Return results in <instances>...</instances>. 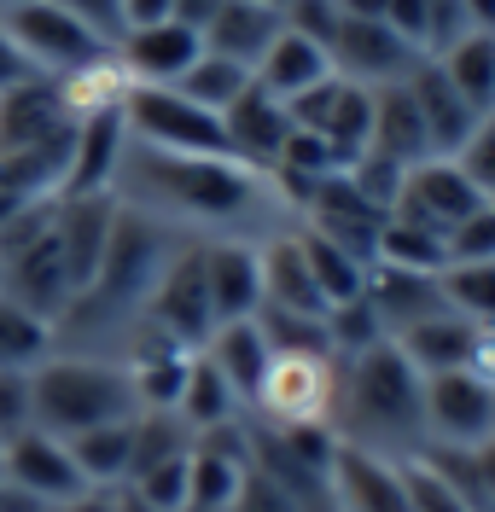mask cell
Returning a JSON list of instances; mask_svg holds the SVG:
<instances>
[{"label":"cell","mask_w":495,"mask_h":512,"mask_svg":"<svg viewBox=\"0 0 495 512\" xmlns=\"http://www.w3.org/2000/svg\"><path fill=\"white\" fill-rule=\"evenodd\" d=\"M268 181L239 158H181L129 140L111 198L164 227H251L268 210Z\"/></svg>","instance_id":"obj_1"},{"label":"cell","mask_w":495,"mask_h":512,"mask_svg":"<svg viewBox=\"0 0 495 512\" xmlns=\"http://www.w3.org/2000/svg\"><path fill=\"white\" fill-rule=\"evenodd\" d=\"M134 384L123 361H99V355H47L30 373V425L47 437H82L111 419H134Z\"/></svg>","instance_id":"obj_2"},{"label":"cell","mask_w":495,"mask_h":512,"mask_svg":"<svg viewBox=\"0 0 495 512\" xmlns=\"http://www.w3.org/2000/svg\"><path fill=\"white\" fill-rule=\"evenodd\" d=\"M344 425L356 431V443H414L426 425V379L414 373V361L396 350L391 338H379L373 350L350 355V373L338 379Z\"/></svg>","instance_id":"obj_3"},{"label":"cell","mask_w":495,"mask_h":512,"mask_svg":"<svg viewBox=\"0 0 495 512\" xmlns=\"http://www.w3.org/2000/svg\"><path fill=\"white\" fill-rule=\"evenodd\" d=\"M123 128H129L134 146H152V152H181V158H228V134L222 117L204 111L181 88H140L134 82L123 99Z\"/></svg>","instance_id":"obj_4"},{"label":"cell","mask_w":495,"mask_h":512,"mask_svg":"<svg viewBox=\"0 0 495 512\" xmlns=\"http://www.w3.org/2000/svg\"><path fill=\"white\" fill-rule=\"evenodd\" d=\"M0 30L18 47L24 70L30 76H47V82H59L65 70L99 59V53H111L105 35H94L82 18H70L65 6H53V0H18V6H6L0 12Z\"/></svg>","instance_id":"obj_5"},{"label":"cell","mask_w":495,"mask_h":512,"mask_svg":"<svg viewBox=\"0 0 495 512\" xmlns=\"http://www.w3.org/2000/svg\"><path fill=\"white\" fill-rule=\"evenodd\" d=\"M332 402H338L332 355H274L268 373H263V384H257V396H251V408H257L274 431H292V425H327Z\"/></svg>","instance_id":"obj_6"},{"label":"cell","mask_w":495,"mask_h":512,"mask_svg":"<svg viewBox=\"0 0 495 512\" xmlns=\"http://www.w3.org/2000/svg\"><path fill=\"white\" fill-rule=\"evenodd\" d=\"M490 198L466 181V169L455 158H420L408 175H402V192H396L391 216H408V222L431 227V233H455V227L472 216V210H484Z\"/></svg>","instance_id":"obj_7"},{"label":"cell","mask_w":495,"mask_h":512,"mask_svg":"<svg viewBox=\"0 0 495 512\" xmlns=\"http://www.w3.org/2000/svg\"><path fill=\"white\" fill-rule=\"evenodd\" d=\"M146 326H158L164 338H175L181 350H204V338L216 332V315H210V291H204V268H198V245L169 256V268L158 274V286L140 309Z\"/></svg>","instance_id":"obj_8"},{"label":"cell","mask_w":495,"mask_h":512,"mask_svg":"<svg viewBox=\"0 0 495 512\" xmlns=\"http://www.w3.org/2000/svg\"><path fill=\"white\" fill-rule=\"evenodd\" d=\"M0 478L18 483L24 495H35L41 507H65V501H76V495L88 489L82 472H76V460H70V443L35 431V425L12 431V437L0 443Z\"/></svg>","instance_id":"obj_9"},{"label":"cell","mask_w":495,"mask_h":512,"mask_svg":"<svg viewBox=\"0 0 495 512\" xmlns=\"http://www.w3.org/2000/svg\"><path fill=\"white\" fill-rule=\"evenodd\" d=\"M426 431L449 448H478L495 437V384L478 379L472 367L431 373L426 379Z\"/></svg>","instance_id":"obj_10"},{"label":"cell","mask_w":495,"mask_h":512,"mask_svg":"<svg viewBox=\"0 0 495 512\" xmlns=\"http://www.w3.org/2000/svg\"><path fill=\"white\" fill-rule=\"evenodd\" d=\"M420 59H426V53L408 47L385 18H344V24H338V41H332V70H338L344 82H362V88L408 82Z\"/></svg>","instance_id":"obj_11"},{"label":"cell","mask_w":495,"mask_h":512,"mask_svg":"<svg viewBox=\"0 0 495 512\" xmlns=\"http://www.w3.org/2000/svg\"><path fill=\"white\" fill-rule=\"evenodd\" d=\"M204 291H210V315L222 320H251L263 309V256L257 239H204L198 245Z\"/></svg>","instance_id":"obj_12"},{"label":"cell","mask_w":495,"mask_h":512,"mask_svg":"<svg viewBox=\"0 0 495 512\" xmlns=\"http://www.w3.org/2000/svg\"><path fill=\"white\" fill-rule=\"evenodd\" d=\"M117 64L129 70V82L140 88H175L187 76V64L204 53V35L181 18H164V24H140V30L117 35Z\"/></svg>","instance_id":"obj_13"},{"label":"cell","mask_w":495,"mask_h":512,"mask_svg":"<svg viewBox=\"0 0 495 512\" xmlns=\"http://www.w3.org/2000/svg\"><path fill=\"white\" fill-rule=\"evenodd\" d=\"M123 146H129L123 111H111V117H88V123H70V158H65L59 198H105L111 181H117Z\"/></svg>","instance_id":"obj_14"},{"label":"cell","mask_w":495,"mask_h":512,"mask_svg":"<svg viewBox=\"0 0 495 512\" xmlns=\"http://www.w3.org/2000/svg\"><path fill=\"white\" fill-rule=\"evenodd\" d=\"M65 128H70V117L59 105V88L47 76H24V82L0 88V158L35 152V146L59 140Z\"/></svg>","instance_id":"obj_15"},{"label":"cell","mask_w":495,"mask_h":512,"mask_svg":"<svg viewBox=\"0 0 495 512\" xmlns=\"http://www.w3.org/2000/svg\"><path fill=\"white\" fill-rule=\"evenodd\" d=\"M222 134H228V158H239V163H251V169H263V175H274L280 146H286V134H292V117H286V105H280V99L263 94V88L251 82V88L222 111Z\"/></svg>","instance_id":"obj_16"},{"label":"cell","mask_w":495,"mask_h":512,"mask_svg":"<svg viewBox=\"0 0 495 512\" xmlns=\"http://www.w3.org/2000/svg\"><path fill=\"white\" fill-rule=\"evenodd\" d=\"M408 94H414V105H420V123H426L431 158H455V152H461V140L472 134V123H478L484 111H472V105L455 94V82L437 70V59H420V64H414V76H408Z\"/></svg>","instance_id":"obj_17"},{"label":"cell","mask_w":495,"mask_h":512,"mask_svg":"<svg viewBox=\"0 0 495 512\" xmlns=\"http://www.w3.org/2000/svg\"><path fill=\"white\" fill-rule=\"evenodd\" d=\"M327 478L338 483V495H344L350 512H408L402 472H396L391 460H379L373 448H362V443H338Z\"/></svg>","instance_id":"obj_18"},{"label":"cell","mask_w":495,"mask_h":512,"mask_svg":"<svg viewBox=\"0 0 495 512\" xmlns=\"http://www.w3.org/2000/svg\"><path fill=\"white\" fill-rule=\"evenodd\" d=\"M391 344L414 361V373H420V379H431V373H455V367H466V361H472L478 326H472L466 315H455V309H437V315L402 326Z\"/></svg>","instance_id":"obj_19"},{"label":"cell","mask_w":495,"mask_h":512,"mask_svg":"<svg viewBox=\"0 0 495 512\" xmlns=\"http://www.w3.org/2000/svg\"><path fill=\"white\" fill-rule=\"evenodd\" d=\"M263 256V309H286V315H315L327 320V297L315 286L309 262L297 251V233H274L257 245Z\"/></svg>","instance_id":"obj_20"},{"label":"cell","mask_w":495,"mask_h":512,"mask_svg":"<svg viewBox=\"0 0 495 512\" xmlns=\"http://www.w3.org/2000/svg\"><path fill=\"white\" fill-rule=\"evenodd\" d=\"M327 76H332V53L315 47V41H303V35L286 30V24L268 41V53L257 59V70H251V82H257L263 94H274L280 105L297 99L303 88H315V82H327Z\"/></svg>","instance_id":"obj_21"},{"label":"cell","mask_w":495,"mask_h":512,"mask_svg":"<svg viewBox=\"0 0 495 512\" xmlns=\"http://www.w3.org/2000/svg\"><path fill=\"white\" fill-rule=\"evenodd\" d=\"M198 355H204V361L233 384V396H239V402H251V396H257L268 361H274V350H268L257 315H251V320H222V326L204 338V350H198Z\"/></svg>","instance_id":"obj_22"},{"label":"cell","mask_w":495,"mask_h":512,"mask_svg":"<svg viewBox=\"0 0 495 512\" xmlns=\"http://www.w3.org/2000/svg\"><path fill=\"white\" fill-rule=\"evenodd\" d=\"M198 35H204V53L257 70V59L268 53V41L280 35V12L251 6V0H222V6H216V18H210Z\"/></svg>","instance_id":"obj_23"},{"label":"cell","mask_w":495,"mask_h":512,"mask_svg":"<svg viewBox=\"0 0 495 512\" xmlns=\"http://www.w3.org/2000/svg\"><path fill=\"white\" fill-rule=\"evenodd\" d=\"M367 152L414 169L420 158H431V140H426V123H420V105L408 94V82H391V88H373V140Z\"/></svg>","instance_id":"obj_24"},{"label":"cell","mask_w":495,"mask_h":512,"mask_svg":"<svg viewBox=\"0 0 495 512\" xmlns=\"http://www.w3.org/2000/svg\"><path fill=\"white\" fill-rule=\"evenodd\" d=\"M367 303H373V315L385 326V338H396L402 326L437 315V309H449L437 274H402V268H379V262L367 274Z\"/></svg>","instance_id":"obj_25"},{"label":"cell","mask_w":495,"mask_h":512,"mask_svg":"<svg viewBox=\"0 0 495 512\" xmlns=\"http://www.w3.org/2000/svg\"><path fill=\"white\" fill-rule=\"evenodd\" d=\"M59 105H65L70 123H88V117H111V111H123V99H129V70L117 64V53H99V59L76 64L65 70L59 82Z\"/></svg>","instance_id":"obj_26"},{"label":"cell","mask_w":495,"mask_h":512,"mask_svg":"<svg viewBox=\"0 0 495 512\" xmlns=\"http://www.w3.org/2000/svg\"><path fill=\"white\" fill-rule=\"evenodd\" d=\"M431 59H437V70L455 82V94L472 111H495V35L490 30H461L449 47H437Z\"/></svg>","instance_id":"obj_27"},{"label":"cell","mask_w":495,"mask_h":512,"mask_svg":"<svg viewBox=\"0 0 495 512\" xmlns=\"http://www.w3.org/2000/svg\"><path fill=\"white\" fill-rule=\"evenodd\" d=\"M297 251H303V262H309V274H315V286H321V297H327V309H338V303H356L367 291V268L356 251H344L338 239H327L321 227H297Z\"/></svg>","instance_id":"obj_28"},{"label":"cell","mask_w":495,"mask_h":512,"mask_svg":"<svg viewBox=\"0 0 495 512\" xmlns=\"http://www.w3.org/2000/svg\"><path fill=\"white\" fill-rule=\"evenodd\" d=\"M70 460H76L88 489H123L134 460V419H111V425H94V431L70 437Z\"/></svg>","instance_id":"obj_29"},{"label":"cell","mask_w":495,"mask_h":512,"mask_svg":"<svg viewBox=\"0 0 495 512\" xmlns=\"http://www.w3.org/2000/svg\"><path fill=\"white\" fill-rule=\"evenodd\" d=\"M373 262L379 268H402V274H443L449 268V245H443V233L408 222V216H385L379 239H373Z\"/></svg>","instance_id":"obj_30"},{"label":"cell","mask_w":495,"mask_h":512,"mask_svg":"<svg viewBox=\"0 0 495 512\" xmlns=\"http://www.w3.org/2000/svg\"><path fill=\"white\" fill-rule=\"evenodd\" d=\"M233 414H239L233 384L193 350V361H187V384H181V396H175V419L198 437V431H210V425H228Z\"/></svg>","instance_id":"obj_31"},{"label":"cell","mask_w":495,"mask_h":512,"mask_svg":"<svg viewBox=\"0 0 495 512\" xmlns=\"http://www.w3.org/2000/svg\"><path fill=\"white\" fill-rule=\"evenodd\" d=\"M53 350H59L53 320H41L35 309L0 297V373H35Z\"/></svg>","instance_id":"obj_32"},{"label":"cell","mask_w":495,"mask_h":512,"mask_svg":"<svg viewBox=\"0 0 495 512\" xmlns=\"http://www.w3.org/2000/svg\"><path fill=\"white\" fill-rule=\"evenodd\" d=\"M175 88L193 99V105H204V111H216V117H222L233 99L251 88V70H245V64H233V59H216V53H198Z\"/></svg>","instance_id":"obj_33"},{"label":"cell","mask_w":495,"mask_h":512,"mask_svg":"<svg viewBox=\"0 0 495 512\" xmlns=\"http://www.w3.org/2000/svg\"><path fill=\"white\" fill-rule=\"evenodd\" d=\"M437 286L455 315H466L472 326H495V262H449Z\"/></svg>","instance_id":"obj_34"},{"label":"cell","mask_w":495,"mask_h":512,"mask_svg":"<svg viewBox=\"0 0 495 512\" xmlns=\"http://www.w3.org/2000/svg\"><path fill=\"white\" fill-rule=\"evenodd\" d=\"M396 472H402V495H408V512H472V507L461 501V489L443 478V472L431 466L426 454H420V460H402Z\"/></svg>","instance_id":"obj_35"},{"label":"cell","mask_w":495,"mask_h":512,"mask_svg":"<svg viewBox=\"0 0 495 512\" xmlns=\"http://www.w3.org/2000/svg\"><path fill=\"white\" fill-rule=\"evenodd\" d=\"M187 460H193V448L187 454H169V460L146 466V472H134L123 489H134L140 501H152L158 512H187Z\"/></svg>","instance_id":"obj_36"},{"label":"cell","mask_w":495,"mask_h":512,"mask_svg":"<svg viewBox=\"0 0 495 512\" xmlns=\"http://www.w3.org/2000/svg\"><path fill=\"white\" fill-rule=\"evenodd\" d=\"M455 163L466 169V181H472V187L490 198V192H495V111H484V117L472 123V134L461 140Z\"/></svg>","instance_id":"obj_37"},{"label":"cell","mask_w":495,"mask_h":512,"mask_svg":"<svg viewBox=\"0 0 495 512\" xmlns=\"http://www.w3.org/2000/svg\"><path fill=\"white\" fill-rule=\"evenodd\" d=\"M280 24H286V30H297L303 41H315V47H327V53H332L344 12H338V0H292V6L280 12Z\"/></svg>","instance_id":"obj_38"},{"label":"cell","mask_w":495,"mask_h":512,"mask_svg":"<svg viewBox=\"0 0 495 512\" xmlns=\"http://www.w3.org/2000/svg\"><path fill=\"white\" fill-rule=\"evenodd\" d=\"M443 245H449V262H495V204L472 210Z\"/></svg>","instance_id":"obj_39"},{"label":"cell","mask_w":495,"mask_h":512,"mask_svg":"<svg viewBox=\"0 0 495 512\" xmlns=\"http://www.w3.org/2000/svg\"><path fill=\"white\" fill-rule=\"evenodd\" d=\"M385 24H391L408 47H420L431 59V6L426 0H385Z\"/></svg>","instance_id":"obj_40"},{"label":"cell","mask_w":495,"mask_h":512,"mask_svg":"<svg viewBox=\"0 0 495 512\" xmlns=\"http://www.w3.org/2000/svg\"><path fill=\"white\" fill-rule=\"evenodd\" d=\"M30 425V373H0V443Z\"/></svg>","instance_id":"obj_41"},{"label":"cell","mask_w":495,"mask_h":512,"mask_svg":"<svg viewBox=\"0 0 495 512\" xmlns=\"http://www.w3.org/2000/svg\"><path fill=\"white\" fill-rule=\"evenodd\" d=\"M53 6H65L70 18H82L94 35H105L117 47V35H123V0H53Z\"/></svg>","instance_id":"obj_42"},{"label":"cell","mask_w":495,"mask_h":512,"mask_svg":"<svg viewBox=\"0 0 495 512\" xmlns=\"http://www.w3.org/2000/svg\"><path fill=\"white\" fill-rule=\"evenodd\" d=\"M164 18H175V0H123V30L164 24Z\"/></svg>","instance_id":"obj_43"},{"label":"cell","mask_w":495,"mask_h":512,"mask_svg":"<svg viewBox=\"0 0 495 512\" xmlns=\"http://www.w3.org/2000/svg\"><path fill=\"white\" fill-rule=\"evenodd\" d=\"M472 466H478V489H484V507H495V437L472 448Z\"/></svg>","instance_id":"obj_44"},{"label":"cell","mask_w":495,"mask_h":512,"mask_svg":"<svg viewBox=\"0 0 495 512\" xmlns=\"http://www.w3.org/2000/svg\"><path fill=\"white\" fill-rule=\"evenodd\" d=\"M59 512H117V489H82V495L65 501Z\"/></svg>","instance_id":"obj_45"},{"label":"cell","mask_w":495,"mask_h":512,"mask_svg":"<svg viewBox=\"0 0 495 512\" xmlns=\"http://www.w3.org/2000/svg\"><path fill=\"white\" fill-rule=\"evenodd\" d=\"M216 6H222V0H175V18L193 24V30H204V24L216 18Z\"/></svg>","instance_id":"obj_46"},{"label":"cell","mask_w":495,"mask_h":512,"mask_svg":"<svg viewBox=\"0 0 495 512\" xmlns=\"http://www.w3.org/2000/svg\"><path fill=\"white\" fill-rule=\"evenodd\" d=\"M30 70H24V59H18V47L6 41V30H0V88H12V82H24Z\"/></svg>","instance_id":"obj_47"},{"label":"cell","mask_w":495,"mask_h":512,"mask_svg":"<svg viewBox=\"0 0 495 512\" xmlns=\"http://www.w3.org/2000/svg\"><path fill=\"white\" fill-rule=\"evenodd\" d=\"M0 512H53V507H41L35 495H24L18 483H6V478H0Z\"/></svg>","instance_id":"obj_48"},{"label":"cell","mask_w":495,"mask_h":512,"mask_svg":"<svg viewBox=\"0 0 495 512\" xmlns=\"http://www.w3.org/2000/svg\"><path fill=\"white\" fill-rule=\"evenodd\" d=\"M466 30H490L495 35V0H461Z\"/></svg>","instance_id":"obj_49"},{"label":"cell","mask_w":495,"mask_h":512,"mask_svg":"<svg viewBox=\"0 0 495 512\" xmlns=\"http://www.w3.org/2000/svg\"><path fill=\"white\" fill-rule=\"evenodd\" d=\"M344 18H385V0H338Z\"/></svg>","instance_id":"obj_50"},{"label":"cell","mask_w":495,"mask_h":512,"mask_svg":"<svg viewBox=\"0 0 495 512\" xmlns=\"http://www.w3.org/2000/svg\"><path fill=\"white\" fill-rule=\"evenodd\" d=\"M117 512H158L152 501H140L134 489H117Z\"/></svg>","instance_id":"obj_51"},{"label":"cell","mask_w":495,"mask_h":512,"mask_svg":"<svg viewBox=\"0 0 495 512\" xmlns=\"http://www.w3.org/2000/svg\"><path fill=\"white\" fill-rule=\"evenodd\" d=\"M251 6H268V12H286L292 0H251Z\"/></svg>","instance_id":"obj_52"},{"label":"cell","mask_w":495,"mask_h":512,"mask_svg":"<svg viewBox=\"0 0 495 512\" xmlns=\"http://www.w3.org/2000/svg\"><path fill=\"white\" fill-rule=\"evenodd\" d=\"M6 6H18V0H0V12H6Z\"/></svg>","instance_id":"obj_53"},{"label":"cell","mask_w":495,"mask_h":512,"mask_svg":"<svg viewBox=\"0 0 495 512\" xmlns=\"http://www.w3.org/2000/svg\"><path fill=\"white\" fill-rule=\"evenodd\" d=\"M490 204H495V192H490Z\"/></svg>","instance_id":"obj_54"},{"label":"cell","mask_w":495,"mask_h":512,"mask_svg":"<svg viewBox=\"0 0 495 512\" xmlns=\"http://www.w3.org/2000/svg\"><path fill=\"white\" fill-rule=\"evenodd\" d=\"M53 512H59V507H53Z\"/></svg>","instance_id":"obj_55"}]
</instances>
